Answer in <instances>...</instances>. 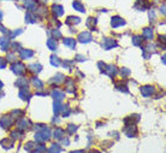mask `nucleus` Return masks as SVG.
I'll list each match as a JSON object with an SVG mask.
<instances>
[{"mask_svg":"<svg viewBox=\"0 0 166 153\" xmlns=\"http://www.w3.org/2000/svg\"><path fill=\"white\" fill-rule=\"evenodd\" d=\"M72 6H74V8H76V10H77V11H80V12H84V6H83L80 1H74Z\"/></svg>","mask_w":166,"mask_h":153,"instance_id":"31","label":"nucleus"},{"mask_svg":"<svg viewBox=\"0 0 166 153\" xmlns=\"http://www.w3.org/2000/svg\"><path fill=\"white\" fill-rule=\"evenodd\" d=\"M160 12H161L162 15H165V4H162V5L160 6Z\"/></svg>","mask_w":166,"mask_h":153,"instance_id":"45","label":"nucleus"},{"mask_svg":"<svg viewBox=\"0 0 166 153\" xmlns=\"http://www.w3.org/2000/svg\"><path fill=\"white\" fill-rule=\"evenodd\" d=\"M149 6H151V4L148 3V0H137L135 4V7L140 10V11H144V10H147Z\"/></svg>","mask_w":166,"mask_h":153,"instance_id":"7","label":"nucleus"},{"mask_svg":"<svg viewBox=\"0 0 166 153\" xmlns=\"http://www.w3.org/2000/svg\"><path fill=\"white\" fill-rule=\"evenodd\" d=\"M11 70L13 71V73H15L16 75L21 76V75H23V74H24V71H25V66H24L22 63H15V64L12 65Z\"/></svg>","mask_w":166,"mask_h":153,"instance_id":"4","label":"nucleus"},{"mask_svg":"<svg viewBox=\"0 0 166 153\" xmlns=\"http://www.w3.org/2000/svg\"><path fill=\"white\" fill-rule=\"evenodd\" d=\"M142 41H143V39H142L141 36H139V35H135V36L132 37V44H134L135 46H141Z\"/></svg>","mask_w":166,"mask_h":153,"instance_id":"30","label":"nucleus"},{"mask_svg":"<svg viewBox=\"0 0 166 153\" xmlns=\"http://www.w3.org/2000/svg\"><path fill=\"white\" fill-rule=\"evenodd\" d=\"M117 46V41L114 39H110V37H106L104 39V41H102V47L105 49H111L113 47Z\"/></svg>","mask_w":166,"mask_h":153,"instance_id":"6","label":"nucleus"},{"mask_svg":"<svg viewBox=\"0 0 166 153\" xmlns=\"http://www.w3.org/2000/svg\"><path fill=\"white\" fill-rule=\"evenodd\" d=\"M29 127H30V121H28L27 118H23V119H21V121L17 122V128H18L19 130H25V129H28Z\"/></svg>","mask_w":166,"mask_h":153,"instance_id":"9","label":"nucleus"},{"mask_svg":"<svg viewBox=\"0 0 166 153\" xmlns=\"http://www.w3.org/2000/svg\"><path fill=\"white\" fill-rule=\"evenodd\" d=\"M92 34L89 32H82L80 35H78V41L82 42V44H88L92 41Z\"/></svg>","mask_w":166,"mask_h":153,"instance_id":"5","label":"nucleus"},{"mask_svg":"<svg viewBox=\"0 0 166 153\" xmlns=\"http://www.w3.org/2000/svg\"><path fill=\"white\" fill-rule=\"evenodd\" d=\"M12 47H13V49H15V51H21V48H19V47H21V46H19V45L17 44V42H15V44L12 45Z\"/></svg>","mask_w":166,"mask_h":153,"instance_id":"44","label":"nucleus"},{"mask_svg":"<svg viewBox=\"0 0 166 153\" xmlns=\"http://www.w3.org/2000/svg\"><path fill=\"white\" fill-rule=\"evenodd\" d=\"M19 97H21V99H23V100L29 99V89H28V87L21 88V90H19Z\"/></svg>","mask_w":166,"mask_h":153,"instance_id":"20","label":"nucleus"},{"mask_svg":"<svg viewBox=\"0 0 166 153\" xmlns=\"http://www.w3.org/2000/svg\"><path fill=\"white\" fill-rule=\"evenodd\" d=\"M35 148H36V145H34L33 142H29V144H27V145H25V149H27V151H29V152H32V153L34 152V149H35Z\"/></svg>","mask_w":166,"mask_h":153,"instance_id":"34","label":"nucleus"},{"mask_svg":"<svg viewBox=\"0 0 166 153\" xmlns=\"http://www.w3.org/2000/svg\"><path fill=\"white\" fill-rule=\"evenodd\" d=\"M76 60H78V62H84L85 58L83 56H76Z\"/></svg>","mask_w":166,"mask_h":153,"instance_id":"43","label":"nucleus"},{"mask_svg":"<svg viewBox=\"0 0 166 153\" xmlns=\"http://www.w3.org/2000/svg\"><path fill=\"white\" fill-rule=\"evenodd\" d=\"M1 88H3V82L0 81V89H1Z\"/></svg>","mask_w":166,"mask_h":153,"instance_id":"49","label":"nucleus"},{"mask_svg":"<svg viewBox=\"0 0 166 153\" xmlns=\"http://www.w3.org/2000/svg\"><path fill=\"white\" fill-rule=\"evenodd\" d=\"M21 33H22V29H19V30H16V32H13V33L11 34V37H12V39H15L17 35H19Z\"/></svg>","mask_w":166,"mask_h":153,"instance_id":"39","label":"nucleus"},{"mask_svg":"<svg viewBox=\"0 0 166 153\" xmlns=\"http://www.w3.org/2000/svg\"><path fill=\"white\" fill-rule=\"evenodd\" d=\"M16 86H18L19 88H24V87H28V80L25 77H21L17 80L16 82Z\"/></svg>","mask_w":166,"mask_h":153,"instance_id":"23","label":"nucleus"},{"mask_svg":"<svg viewBox=\"0 0 166 153\" xmlns=\"http://www.w3.org/2000/svg\"><path fill=\"white\" fill-rule=\"evenodd\" d=\"M143 37L147 40H152L153 39V29L152 28H144L143 29Z\"/></svg>","mask_w":166,"mask_h":153,"instance_id":"19","label":"nucleus"},{"mask_svg":"<svg viewBox=\"0 0 166 153\" xmlns=\"http://www.w3.org/2000/svg\"><path fill=\"white\" fill-rule=\"evenodd\" d=\"M52 12L54 13V16H57V17H59V16H62V15H64V8H63V6H60V5H53L52 6Z\"/></svg>","mask_w":166,"mask_h":153,"instance_id":"11","label":"nucleus"},{"mask_svg":"<svg viewBox=\"0 0 166 153\" xmlns=\"http://www.w3.org/2000/svg\"><path fill=\"white\" fill-rule=\"evenodd\" d=\"M1 19H3V12L0 11V21H1Z\"/></svg>","mask_w":166,"mask_h":153,"instance_id":"47","label":"nucleus"},{"mask_svg":"<svg viewBox=\"0 0 166 153\" xmlns=\"http://www.w3.org/2000/svg\"><path fill=\"white\" fill-rule=\"evenodd\" d=\"M141 93L143 94V97L148 98V97L153 95V93H154V87H152V86H144V87L141 88Z\"/></svg>","mask_w":166,"mask_h":153,"instance_id":"10","label":"nucleus"},{"mask_svg":"<svg viewBox=\"0 0 166 153\" xmlns=\"http://www.w3.org/2000/svg\"><path fill=\"white\" fill-rule=\"evenodd\" d=\"M111 25L112 28H118V27H123L125 25V21L123 18H120L119 16H116L111 19Z\"/></svg>","mask_w":166,"mask_h":153,"instance_id":"8","label":"nucleus"},{"mask_svg":"<svg viewBox=\"0 0 166 153\" xmlns=\"http://www.w3.org/2000/svg\"><path fill=\"white\" fill-rule=\"evenodd\" d=\"M5 66H6V60L0 57V69H4Z\"/></svg>","mask_w":166,"mask_h":153,"instance_id":"37","label":"nucleus"},{"mask_svg":"<svg viewBox=\"0 0 166 153\" xmlns=\"http://www.w3.org/2000/svg\"><path fill=\"white\" fill-rule=\"evenodd\" d=\"M64 134H65V131L62 128H57L55 131H54V137L58 139V140H62L64 137Z\"/></svg>","mask_w":166,"mask_h":153,"instance_id":"25","label":"nucleus"},{"mask_svg":"<svg viewBox=\"0 0 166 153\" xmlns=\"http://www.w3.org/2000/svg\"><path fill=\"white\" fill-rule=\"evenodd\" d=\"M12 137L13 139H19V137H21V133H19V131H12Z\"/></svg>","mask_w":166,"mask_h":153,"instance_id":"38","label":"nucleus"},{"mask_svg":"<svg viewBox=\"0 0 166 153\" xmlns=\"http://www.w3.org/2000/svg\"><path fill=\"white\" fill-rule=\"evenodd\" d=\"M25 18H27V19H25V22H27V23H35V22H36V21H35L36 17H35L32 12H28L27 16H25Z\"/></svg>","mask_w":166,"mask_h":153,"instance_id":"29","label":"nucleus"},{"mask_svg":"<svg viewBox=\"0 0 166 153\" xmlns=\"http://www.w3.org/2000/svg\"><path fill=\"white\" fill-rule=\"evenodd\" d=\"M24 6H25L27 8L33 10V8H35V6H36V1H35V0H25Z\"/></svg>","mask_w":166,"mask_h":153,"instance_id":"28","label":"nucleus"},{"mask_svg":"<svg viewBox=\"0 0 166 153\" xmlns=\"http://www.w3.org/2000/svg\"><path fill=\"white\" fill-rule=\"evenodd\" d=\"M15 59H16V58H15V54H13V53H11V54L7 56V60H10V62H13Z\"/></svg>","mask_w":166,"mask_h":153,"instance_id":"42","label":"nucleus"},{"mask_svg":"<svg viewBox=\"0 0 166 153\" xmlns=\"http://www.w3.org/2000/svg\"><path fill=\"white\" fill-rule=\"evenodd\" d=\"M124 133L126 134V136L129 137H132V136H136V133H137V129H136V126L134 123H126V127L124 129Z\"/></svg>","mask_w":166,"mask_h":153,"instance_id":"2","label":"nucleus"},{"mask_svg":"<svg viewBox=\"0 0 166 153\" xmlns=\"http://www.w3.org/2000/svg\"><path fill=\"white\" fill-rule=\"evenodd\" d=\"M51 64L53 65V66H55V68H58L60 64H62V62H60V59L58 58L57 56H52L51 57Z\"/></svg>","mask_w":166,"mask_h":153,"instance_id":"27","label":"nucleus"},{"mask_svg":"<svg viewBox=\"0 0 166 153\" xmlns=\"http://www.w3.org/2000/svg\"><path fill=\"white\" fill-rule=\"evenodd\" d=\"M52 97L57 100V101H60V100H63L64 99V93H63V92H60L59 89H54L53 92H52Z\"/></svg>","mask_w":166,"mask_h":153,"instance_id":"15","label":"nucleus"},{"mask_svg":"<svg viewBox=\"0 0 166 153\" xmlns=\"http://www.w3.org/2000/svg\"><path fill=\"white\" fill-rule=\"evenodd\" d=\"M76 130H77V127L74 126V124H69V127H67V129H66V131L69 133V134H74Z\"/></svg>","mask_w":166,"mask_h":153,"instance_id":"35","label":"nucleus"},{"mask_svg":"<svg viewBox=\"0 0 166 153\" xmlns=\"http://www.w3.org/2000/svg\"><path fill=\"white\" fill-rule=\"evenodd\" d=\"M71 153H84V151H74Z\"/></svg>","mask_w":166,"mask_h":153,"instance_id":"46","label":"nucleus"},{"mask_svg":"<svg viewBox=\"0 0 166 153\" xmlns=\"http://www.w3.org/2000/svg\"><path fill=\"white\" fill-rule=\"evenodd\" d=\"M95 24H96V18H88V21H87V27L92 29V30H95Z\"/></svg>","mask_w":166,"mask_h":153,"instance_id":"26","label":"nucleus"},{"mask_svg":"<svg viewBox=\"0 0 166 153\" xmlns=\"http://www.w3.org/2000/svg\"><path fill=\"white\" fill-rule=\"evenodd\" d=\"M120 73H122L123 76H129V75H130V70H129V69H126V68H123Z\"/></svg>","mask_w":166,"mask_h":153,"instance_id":"36","label":"nucleus"},{"mask_svg":"<svg viewBox=\"0 0 166 153\" xmlns=\"http://www.w3.org/2000/svg\"><path fill=\"white\" fill-rule=\"evenodd\" d=\"M19 54H21L22 59H29V58H32L34 56V52L32 49H21Z\"/></svg>","mask_w":166,"mask_h":153,"instance_id":"13","label":"nucleus"},{"mask_svg":"<svg viewBox=\"0 0 166 153\" xmlns=\"http://www.w3.org/2000/svg\"><path fill=\"white\" fill-rule=\"evenodd\" d=\"M80 22H81V18L80 17H75V16H70V17H67V19H66V24L67 25L78 24Z\"/></svg>","mask_w":166,"mask_h":153,"instance_id":"16","label":"nucleus"},{"mask_svg":"<svg viewBox=\"0 0 166 153\" xmlns=\"http://www.w3.org/2000/svg\"><path fill=\"white\" fill-rule=\"evenodd\" d=\"M64 81V75H62V74H58V75H55L53 78H51L50 80V83H55V85H60L62 82Z\"/></svg>","mask_w":166,"mask_h":153,"instance_id":"17","label":"nucleus"},{"mask_svg":"<svg viewBox=\"0 0 166 153\" xmlns=\"http://www.w3.org/2000/svg\"><path fill=\"white\" fill-rule=\"evenodd\" d=\"M29 70L32 71V73H40V71L42 70V66L40 65V64H37V63H35V64H32V65H29Z\"/></svg>","mask_w":166,"mask_h":153,"instance_id":"24","label":"nucleus"},{"mask_svg":"<svg viewBox=\"0 0 166 153\" xmlns=\"http://www.w3.org/2000/svg\"><path fill=\"white\" fill-rule=\"evenodd\" d=\"M8 45H10V39L3 36L1 39H0V46H1V49L3 51H6L8 48Z\"/></svg>","mask_w":166,"mask_h":153,"instance_id":"18","label":"nucleus"},{"mask_svg":"<svg viewBox=\"0 0 166 153\" xmlns=\"http://www.w3.org/2000/svg\"><path fill=\"white\" fill-rule=\"evenodd\" d=\"M37 126H39V129H41V130H39L35 134V140L42 142V141H46L50 139V135H51L50 129L47 127H43V124H37Z\"/></svg>","mask_w":166,"mask_h":153,"instance_id":"1","label":"nucleus"},{"mask_svg":"<svg viewBox=\"0 0 166 153\" xmlns=\"http://www.w3.org/2000/svg\"><path fill=\"white\" fill-rule=\"evenodd\" d=\"M104 73H106L107 75H109L110 77H114L116 75H117V69H116V66L114 65H109L106 69H105V71Z\"/></svg>","mask_w":166,"mask_h":153,"instance_id":"14","label":"nucleus"},{"mask_svg":"<svg viewBox=\"0 0 166 153\" xmlns=\"http://www.w3.org/2000/svg\"><path fill=\"white\" fill-rule=\"evenodd\" d=\"M63 42H64V45H65L66 47H69V48H71V49H74V48L76 47V40L72 39V37H66V39H64Z\"/></svg>","mask_w":166,"mask_h":153,"instance_id":"12","label":"nucleus"},{"mask_svg":"<svg viewBox=\"0 0 166 153\" xmlns=\"http://www.w3.org/2000/svg\"><path fill=\"white\" fill-rule=\"evenodd\" d=\"M33 85H34L36 88H42V87H43V83H42L37 77H34V78H33Z\"/></svg>","mask_w":166,"mask_h":153,"instance_id":"33","label":"nucleus"},{"mask_svg":"<svg viewBox=\"0 0 166 153\" xmlns=\"http://www.w3.org/2000/svg\"><path fill=\"white\" fill-rule=\"evenodd\" d=\"M53 34H54L57 37H62V33H60L58 29H54V30H53Z\"/></svg>","mask_w":166,"mask_h":153,"instance_id":"40","label":"nucleus"},{"mask_svg":"<svg viewBox=\"0 0 166 153\" xmlns=\"http://www.w3.org/2000/svg\"><path fill=\"white\" fill-rule=\"evenodd\" d=\"M62 109H63V105L60 104V101H55L54 103V114L58 115L62 111Z\"/></svg>","mask_w":166,"mask_h":153,"instance_id":"32","label":"nucleus"},{"mask_svg":"<svg viewBox=\"0 0 166 153\" xmlns=\"http://www.w3.org/2000/svg\"><path fill=\"white\" fill-rule=\"evenodd\" d=\"M90 153H100V152H99V151H92Z\"/></svg>","mask_w":166,"mask_h":153,"instance_id":"48","label":"nucleus"},{"mask_svg":"<svg viewBox=\"0 0 166 153\" xmlns=\"http://www.w3.org/2000/svg\"><path fill=\"white\" fill-rule=\"evenodd\" d=\"M60 152H62V147L59 144H53L48 148V153H60Z\"/></svg>","mask_w":166,"mask_h":153,"instance_id":"22","label":"nucleus"},{"mask_svg":"<svg viewBox=\"0 0 166 153\" xmlns=\"http://www.w3.org/2000/svg\"><path fill=\"white\" fill-rule=\"evenodd\" d=\"M12 123H13V119H12V116H11V115H5V116H3V117H1V121H0V124H1V127L5 128V129H7V128L11 127Z\"/></svg>","mask_w":166,"mask_h":153,"instance_id":"3","label":"nucleus"},{"mask_svg":"<svg viewBox=\"0 0 166 153\" xmlns=\"http://www.w3.org/2000/svg\"><path fill=\"white\" fill-rule=\"evenodd\" d=\"M154 18H155V13H154V11L152 10V11L149 12V21H151V22L154 21Z\"/></svg>","mask_w":166,"mask_h":153,"instance_id":"41","label":"nucleus"},{"mask_svg":"<svg viewBox=\"0 0 166 153\" xmlns=\"http://www.w3.org/2000/svg\"><path fill=\"white\" fill-rule=\"evenodd\" d=\"M47 47H48V48H50V49H52V51L57 49V47H58V44H57V40H54L53 37H51V39H48V40H47Z\"/></svg>","mask_w":166,"mask_h":153,"instance_id":"21","label":"nucleus"}]
</instances>
